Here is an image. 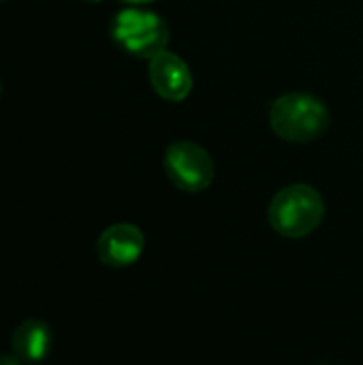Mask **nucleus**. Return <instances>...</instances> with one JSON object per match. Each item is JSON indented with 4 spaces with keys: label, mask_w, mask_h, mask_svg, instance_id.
<instances>
[{
    "label": "nucleus",
    "mask_w": 363,
    "mask_h": 365,
    "mask_svg": "<svg viewBox=\"0 0 363 365\" xmlns=\"http://www.w3.org/2000/svg\"><path fill=\"white\" fill-rule=\"evenodd\" d=\"M329 109L325 103L306 92H289L276 98L270 107L272 130L293 143L319 139L329 126Z\"/></svg>",
    "instance_id": "f257e3e1"
},
{
    "label": "nucleus",
    "mask_w": 363,
    "mask_h": 365,
    "mask_svg": "<svg viewBox=\"0 0 363 365\" xmlns=\"http://www.w3.org/2000/svg\"><path fill=\"white\" fill-rule=\"evenodd\" d=\"M270 225L282 237L310 235L325 216L323 197L308 184H291L276 192L270 203Z\"/></svg>",
    "instance_id": "f03ea898"
},
{
    "label": "nucleus",
    "mask_w": 363,
    "mask_h": 365,
    "mask_svg": "<svg viewBox=\"0 0 363 365\" xmlns=\"http://www.w3.org/2000/svg\"><path fill=\"white\" fill-rule=\"evenodd\" d=\"M109 32L113 43L122 51L143 60H152L154 56L165 51L169 43V28L165 19L143 9L120 11L111 19Z\"/></svg>",
    "instance_id": "7ed1b4c3"
},
{
    "label": "nucleus",
    "mask_w": 363,
    "mask_h": 365,
    "mask_svg": "<svg viewBox=\"0 0 363 365\" xmlns=\"http://www.w3.org/2000/svg\"><path fill=\"white\" fill-rule=\"evenodd\" d=\"M165 173L184 192H201L214 180L210 154L193 141H175L165 152Z\"/></svg>",
    "instance_id": "20e7f679"
},
{
    "label": "nucleus",
    "mask_w": 363,
    "mask_h": 365,
    "mask_svg": "<svg viewBox=\"0 0 363 365\" xmlns=\"http://www.w3.org/2000/svg\"><path fill=\"white\" fill-rule=\"evenodd\" d=\"M150 83L158 96L175 103L190 94L193 75L180 56L165 49L150 60Z\"/></svg>",
    "instance_id": "39448f33"
},
{
    "label": "nucleus",
    "mask_w": 363,
    "mask_h": 365,
    "mask_svg": "<svg viewBox=\"0 0 363 365\" xmlns=\"http://www.w3.org/2000/svg\"><path fill=\"white\" fill-rule=\"evenodd\" d=\"M143 246V233L135 225L120 222L101 233L96 252L98 259L109 267H128L141 257Z\"/></svg>",
    "instance_id": "423d86ee"
},
{
    "label": "nucleus",
    "mask_w": 363,
    "mask_h": 365,
    "mask_svg": "<svg viewBox=\"0 0 363 365\" xmlns=\"http://www.w3.org/2000/svg\"><path fill=\"white\" fill-rule=\"evenodd\" d=\"M51 349V331L43 321L28 319L11 336V353L24 365L41 364Z\"/></svg>",
    "instance_id": "0eeeda50"
},
{
    "label": "nucleus",
    "mask_w": 363,
    "mask_h": 365,
    "mask_svg": "<svg viewBox=\"0 0 363 365\" xmlns=\"http://www.w3.org/2000/svg\"><path fill=\"white\" fill-rule=\"evenodd\" d=\"M0 365H24L13 353L11 355H4V357H0Z\"/></svg>",
    "instance_id": "6e6552de"
},
{
    "label": "nucleus",
    "mask_w": 363,
    "mask_h": 365,
    "mask_svg": "<svg viewBox=\"0 0 363 365\" xmlns=\"http://www.w3.org/2000/svg\"><path fill=\"white\" fill-rule=\"evenodd\" d=\"M128 4H148V2H154V0H124Z\"/></svg>",
    "instance_id": "1a4fd4ad"
},
{
    "label": "nucleus",
    "mask_w": 363,
    "mask_h": 365,
    "mask_svg": "<svg viewBox=\"0 0 363 365\" xmlns=\"http://www.w3.org/2000/svg\"><path fill=\"white\" fill-rule=\"evenodd\" d=\"M86 2H101V0H86Z\"/></svg>",
    "instance_id": "9d476101"
},
{
    "label": "nucleus",
    "mask_w": 363,
    "mask_h": 365,
    "mask_svg": "<svg viewBox=\"0 0 363 365\" xmlns=\"http://www.w3.org/2000/svg\"><path fill=\"white\" fill-rule=\"evenodd\" d=\"M0 2H4V0H0Z\"/></svg>",
    "instance_id": "9b49d317"
}]
</instances>
